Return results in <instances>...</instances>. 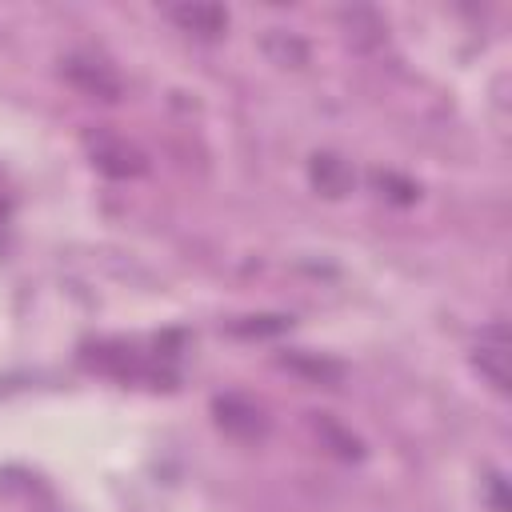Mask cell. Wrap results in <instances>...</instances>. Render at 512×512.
Returning a JSON list of instances; mask_svg holds the SVG:
<instances>
[{"label": "cell", "instance_id": "1", "mask_svg": "<svg viewBox=\"0 0 512 512\" xmlns=\"http://www.w3.org/2000/svg\"><path fill=\"white\" fill-rule=\"evenodd\" d=\"M60 76L76 88V92H84V96H92V100H104V104H116L120 96H124V84H120V76L112 72V64H104V60H96V56H64L60 60Z\"/></svg>", "mask_w": 512, "mask_h": 512}, {"label": "cell", "instance_id": "2", "mask_svg": "<svg viewBox=\"0 0 512 512\" xmlns=\"http://www.w3.org/2000/svg\"><path fill=\"white\" fill-rule=\"evenodd\" d=\"M88 156L100 172L116 176V180H128V176H140L144 172V156L140 148H132L124 136H112V132H92L88 136Z\"/></svg>", "mask_w": 512, "mask_h": 512}, {"label": "cell", "instance_id": "3", "mask_svg": "<svg viewBox=\"0 0 512 512\" xmlns=\"http://www.w3.org/2000/svg\"><path fill=\"white\" fill-rule=\"evenodd\" d=\"M212 412H216V424H220L228 436H236V440H260V436L268 432L264 412H260L252 400L236 396V392L216 396V400H212Z\"/></svg>", "mask_w": 512, "mask_h": 512}, {"label": "cell", "instance_id": "4", "mask_svg": "<svg viewBox=\"0 0 512 512\" xmlns=\"http://www.w3.org/2000/svg\"><path fill=\"white\" fill-rule=\"evenodd\" d=\"M472 364L480 368V376L496 392H508V332H504V324H488L480 332V344H476Z\"/></svg>", "mask_w": 512, "mask_h": 512}, {"label": "cell", "instance_id": "5", "mask_svg": "<svg viewBox=\"0 0 512 512\" xmlns=\"http://www.w3.org/2000/svg\"><path fill=\"white\" fill-rule=\"evenodd\" d=\"M336 20H340V32H344V40H348L352 48L372 52V48H380V44H384L388 24H384V16H380L376 8L352 4V8H340V12H336Z\"/></svg>", "mask_w": 512, "mask_h": 512}, {"label": "cell", "instance_id": "6", "mask_svg": "<svg viewBox=\"0 0 512 512\" xmlns=\"http://www.w3.org/2000/svg\"><path fill=\"white\" fill-rule=\"evenodd\" d=\"M164 16L180 28V32H192L200 40H216L224 28H228V12L220 4H168Z\"/></svg>", "mask_w": 512, "mask_h": 512}, {"label": "cell", "instance_id": "7", "mask_svg": "<svg viewBox=\"0 0 512 512\" xmlns=\"http://www.w3.org/2000/svg\"><path fill=\"white\" fill-rule=\"evenodd\" d=\"M260 52L280 68H304L308 64V44L292 28H264L260 32Z\"/></svg>", "mask_w": 512, "mask_h": 512}, {"label": "cell", "instance_id": "8", "mask_svg": "<svg viewBox=\"0 0 512 512\" xmlns=\"http://www.w3.org/2000/svg\"><path fill=\"white\" fill-rule=\"evenodd\" d=\"M308 180H312V188L320 196H332V200L352 192V168L336 152H316L312 164H308Z\"/></svg>", "mask_w": 512, "mask_h": 512}, {"label": "cell", "instance_id": "9", "mask_svg": "<svg viewBox=\"0 0 512 512\" xmlns=\"http://www.w3.org/2000/svg\"><path fill=\"white\" fill-rule=\"evenodd\" d=\"M312 432H316L320 444H324L332 456H340V460H360V456H364L360 436H356L352 428H344L340 420H332L328 412H312Z\"/></svg>", "mask_w": 512, "mask_h": 512}, {"label": "cell", "instance_id": "10", "mask_svg": "<svg viewBox=\"0 0 512 512\" xmlns=\"http://www.w3.org/2000/svg\"><path fill=\"white\" fill-rule=\"evenodd\" d=\"M288 372L304 376L308 384H324V388H336L344 380V364L340 360H328V356H316V352H288L280 360Z\"/></svg>", "mask_w": 512, "mask_h": 512}, {"label": "cell", "instance_id": "11", "mask_svg": "<svg viewBox=\"0 0 512 512\" xmlns=\"http://www.w3.org/2000/svg\"><path fill=\"white\" fill-rule=\"evenodd\" d=\"M372 184L380 188V196H388L392 204H412L416 200V184L408 176H396V172H372Z\"/></svg>", "mask_w": 512, "mask_h": 512}, {"label": "cell", "instance_id": "12", "mask_svg": "<svg viewBox=\"0 0 512 512\" xmlns=\"http://www.w3.org/2000/svg\"><path fill=\"white\" fill-rule=\"evenodd\" d=\"M292 320L288 316H248L244 324H232L228 332L232 336H276V332H284Z\"/></svg>", "mask_w": 512, "mask_h": 512}, {"label": "cell", "instance_id": "13", "mask_svg": "<svg viewBox=\"0 0 512 512\" xmlns=\"http://www.w3.org/2000/svg\"><path fill=\"white\" fill-rule=\"evenodd\" d=\"M488 504H492V512H508V504H504V476L500 472L488 476Z\"/></svg>", "mask_w": 512, "mask_h": 512}]
</instances>
